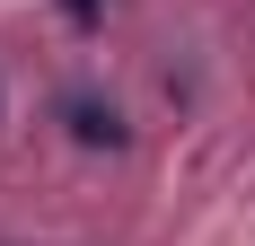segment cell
Wrapping results in <instances>:
<instances>
[{
  "instance_id": "6da1fadb",
  "label": "cell",
  "mask_w": 255,
  "mask_h": 246,
  "mask_svg": "<svg viewBox=\"0 0 255 246\" xmlns=\"http://www.w3.org/2000/svg\"><path fill=\"white\" fill-rule=\"evenodd\" d=\"M71 132H79V141H88V149H115V141H124V115H115V106H97V97H71Z\"/></svg>"
},
{
  "instance_id": "7a4b0ae2",
  "label": "cell",
  "mask_w": 255,
  "mask_h": 246,
  "mask_svg": "<svg viewBox=\"0 0 255 246\" xmlns=\"http://www.w3.org/2000/svg\"><path fill=\"white\" fill-rule=\"evenodd\" d=\"M62 9H71V18H97V0H62Z\"/></svg>"
}]
</instances>
